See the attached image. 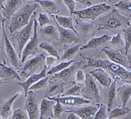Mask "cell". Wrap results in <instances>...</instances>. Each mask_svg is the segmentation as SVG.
I'll return each instance as SVG.
<instances>
[{"mask_svg": "<svg viewBox=\"0 0 131 119\" xmlns=\"http://www.w3.org/2000/svg\"><path fill=\"white\" fill-rule=\"evenodd\" d=\"M97 1H98L99 2H104V3H105L107 1L106 0H97Z\"/></svg>", "mask_w": 131, "mask_h": 119, "instance_id": "f5cc1de1", "label": "cell"}, {"mask_svg": "<svg viewBox=\"0 0 131 119\" xmlns=\"http://www.w3.org/2000/svg\"><path fill=\"white\" fill-rule=\"evenodd\" d=\"M75 61L73 60H70V61H68L66 62H62L60 63V64H58L56 66H54L52 67L47 73V74L48 75H52V74H54L55 73H58L64 69L68 68L72 64H73Z\"/></svg>", "mask_w": 131, "mask_h": 119, "instance_id": "836d02e7", "label": "cell"}, {"mask_svg": "<svg viewBox=\"0 0 131 119\" xmlns=\"http://www.w3.org/2000/svg\"><path fill=\"white\" fill-rule=\"evenodd\" d=\"M110 38L111 37L107 34H104L98 37L92 38L86 44L80 47V50H84L97 48V47L105 43L107 41H109Z\"/></svg>", "mask_w": 131, "mask_h": 119, "instance_id": "cb8c5ba5", "label": "cell"}, {"mask_svg": "<svg viewBox=\"0 0 131 119\" xmlns=\"http://www.w3.org/2000/svg\"><path fill=\"white\" fill-rule=\"evenodd\" d=\"M0 79L8 83L15 80H20V77L15 70L7 66L5 64H0Z\"/></svg>", "mask_w": 131, "mask_h": 119, "instance_id": "ac0fdd59", "label": "cell"}, {"mask_svg": "<svg viewBox=\"0 0 131 119\" xmlns=\"http://www.w3.org/2000/svg\"><path fill=\"white\" fill-rule=\"evenodd\" d=\"M41 8L51 15L57 14L59 12L58 4L52 0H34Z\"/></svg>", "mask_w": 131, "mask_h": 119, "instance_id": "603a6c76", "label": "cell"}, {"mask_svg": "<svg viewBox=\"0 0 131 119\" xmlns=\"http://www.w3.org/2000/svg\"><path fill=\"white\" fill-rule=\"evenodd\" d=\"M130 111V109L125 107H117L113 109L110 111L108 114V118H117L122 117L123 116L127 114Z\"/></svg>", "mask_w": 131, "mask_h": 119, "instance_id": "f546056e", "label": "cell"}, {"mask_svg": "<svg viewBox=\"0 0 131 119\" xmlns=\"http://www.w3.org/2000/svg\"><path fill=\"white\" fill-rule=\"evenodd\" d=\"M6 84V83L5 82H3V81H2V80L0 79V86L2 85V84Z\"/></svg>", "mask_w": 131, "mask_h": 119, "instance_id": "816d5d0a", "label": "cell"}, {"mask_svg": "<svg viewBox=\"0 0 131 119\" xmlns=\"http://www.w3.org/2000/svg\"><path fill=\"white\" fill-rule=\"evenodd\" d=\"M117 8L119 12L124 16L131 18V2L128 0H122L113 5Z\"/></svg>", "mask_w": 131, "mask_h": 119, "instance_id": "4316f807", "label": "cell"}, {"mask_svg": "<svg viewBox=\"0 0 131 119\" xmlns=\"http://www.w3.org/2000/svg\"><path fill=\"white\" fill-rule=\"evenodd\" d=\"M99 109L98 106H85L80 108H73L69 111H66L67 113H73L81 119H93L94 117Z\"/></svg>", "mask_w": 131, "mask_h": 119, "instance_id": "2e32d148", "label": "cell"}, {"mask_svg": "<svg viewBox=\"0 0 131 119\" xmlns=\"http://www.w3.org/2000/svg\"><path fill=\"white\" fill-rule=\"evenodd\" d=\"M117 81V80H115L108 88L107 95V107L108 111H110L112 110L115 100Z\"/></svg>", "mask_w": 131, "mask_h": 119, "instance_id": "83f0119b", "label": "cell"}, {"mask_svg": "<svg viewBox=\"0 0 131 119\" xmlns=\"http://www.w3.org/2000/svg\"><path fill=\"white\" fill-rule=\"evenodd\" d=\"M108 119H109V118H108Z\"/></svg>", "mask_w": 131, "mask_h": 119, "instance_id": "94428289", "label": "cell"}, {"mask_svg": "<svg viewBox=\"0 0 131 119\" xmlns=\"http://www.w3.org/2000/svg\"><path fill=\"white\" fill-rule=\"evenodd\" d=\"M62 1L69 10L70 15H72L75 11L76 3L74 0H62Z\"/></svg>", "mask_w": 131, "mask_h": 119, "instance_id": "7bdbcfd3", "label": "cell"}, {"mask_svg": "<svg viewBox=\"0 0 131 119\" xmlns=\"http://www.w3.org/2000/svg\"><path fill=\"white\" fill-rule=\"evenodd\" d=\"M54 101L46 98L41 101L40 106V119L46 117H53Z\"/></svg>", "mask_w": 131, "mask_h": 119, "instance_id": "7402d4cb", "label": "cell"}, {"mask_svg": "<svg viewBox=\"0 0 131 119\" xmlns=\"http://www.w3.org/2000/svg\"><path fill=\"white\" fill-rule=\"evenodd\" d=\"M129 51H131V49H130V50H129Z\"/></svg>", "mask_w": 131, "mask_h": 119, "instance_id": "680465c9", "label": "cell"}, {"mask_svg": "<svg viewBox=\"0 0 131 119\" xmlns=\"http://www.w3.org/2000/svg\"><path fill=\"white\" fill-rule=\"evenodd\" d=\"M111 8L110 6L102 3L91 6L83 9L75 10L73 14L76 15L81 19L94 21L100 15L108 11Z\"/></svg>", "mask_w": 131, "mask_h": 119, "instance_id": "5b68a950", "label": "cell"}, {"mask_svg": "<svg viewBox=\"0 0 131 119\" xmlns=\"http://www.w3.org/2000/svg\"><path fill=\"white\" fill-rule=\"evenodd\" d=\"M86 63L82 68L88 67L101 68L106 71L113 80L120 78L121 82L131 84V71L123 66L114 63L110 60L96 58L92 55L84 56Z\"/></svg>", "mask_w": 131, "mask_h": 119, "instance_id": "6da1fadb", "label": "cell"}, {"mask_svg": "<svg viewBox=\"0 0 131 119\" xmlns=\"http://www.w3.org/2000/svg\"><path fill=\"white\" fill-rule=\"evenodd\" d=\"M129 25V18L122 15L117 9H114L105 16L99 18L97 29L112 32L123 28L125 29Z\"/></svg>", "mask_w": 131, "mask_h": 119, "instance_id": "7a4b0ae2", "label": "cell"}, {"mask_svg": "<svg viewBox=\"0 0 131 119\" xmlns=\"http://www.w3.org/2000/svg\"><path fill=\"white\" fill-rule=\"evenodd\" d=\"M90 73L102 86L108 88L112 83L111 76L104 69L101 68H96L94 70L90 71Z\"/></svg>", "mask_w": 131, "mask_h": 119, "instance_id": "d6986e66", "label": "cell"}, {"mask_svg": "<svg viewBox=\"0 0 131 119\" xmlns=\"http://www.w3.org/2000/svg\"><path fill=\"white\" fill-rule=\"evenodd\" d=\"M38 6L37 3L26 4L12 15L8 27L11 35L29 23L33 13Z\"/></svg>", "mask_w": 131, "mask_h": 119, "instance_id": "3957f363", "label": "cell"}, {"mask_svg": "<svg viewBox=\"0 0 131 119\" xmlns=\"http://www.w3.org/2000/svg\"><path fill=\"white\" fill-rule=\"evenodd\" d=\"M54 21L61 27L72 30L77 34V31L75 29L73 25V19L71 16H64L58 15H51Z\"/></svg>", "mask_w": 131, "mask_h": 119, "instance_id": "d4e9b609", "label": "cell"}, {"mask_svg": "<svg viewBox=\"0 0 131 119\" xmlns=\"http://www.w3.org/2000/svg\"><path fill=\"white\" fill-rule=\"evenodd\" d=\"M80 45H75L71 47H68L64 49V53L61 57V61H70L74 57L79 50H80Z\"/></svg>", "mask_w": 131, "mask_h": 119, "instance_id": "4dcf8cb0", "label": "cell"}, {"mask_svg": "<svg viewBox=\"0 0 131 119\" xmlns=\"http://www.w3.org/2000/svg\"><path fill=\"white\" fill-rule=\"evenodd\" d=\"M35 16L36 12H34L29 23L24 27L15 31L11 35L12 41L16 44L17 53L19 58L21 56L23 50L31 37Z\"/></svg>", "mask_w": 131, "mask_h": 119, "instance_id": "277c9868", "label": "cell"}, {"mask_svg": "<svg viewBox=\"0 0 131 119\" xmlns=\"http://www.w3.org/2000/svg\"><path fill=\"white\" fill-rule=\"evenodd\" d=\"M85 79V75L83 72L81 70H78L76 71L75 75V81L78 83H81L84 82Z\"/></svg>", "mask_w": 131, "mask_h": 119, "instance_id": "ee69618b", "label": "cell"}, {"mask_svg": "<svg viewBox=\"0 0 131 119\" xmlns=\"http://www.w3.org/2000/svg\"><path fill=\"white\" fill-rule=\"evenodd\" d=\"M127 60L128 63V67L129 69H131V53L127 55Z\"/></svg>", "mask_w": 131, "mask_h": 119, "instance_id": "681fc988", "label": "cell"}, {"mask_svg": "<svg viewBox=\"0 0 131 119\" xmlns=\"http://www.w3.org/2000/svg\"><path fill=\"white\" fill-rule=\"evenodd\" d=\"M57 60V59L56 57L52 56H49L46 57L45 62H46V66L47 67V68H49L51 66H53V65H54L56 62Z\"/></svg>", "mask_w": 131, "mask_h": 119, "instance_id": "f6af8a7d", "label": "cell"}, {"mask_svg": "<svg viewBox=\"0 0 131 119\" xmlns=\"http://www.w3.org/2000/svg\"><path fill=\"white\" fill-rule=\"evenodd\" d=\"M92 24L91 23H82L80 26L81 32L83 34H87L90 32L93 28Z\"/></svg>", "mask_w": 131, "mask_h": 119, "instance_id": "b9f144b4", "label": "cell"}, {"mask_svg": "<svg viewBox=\"0 0 131 119\" xmlns=\"http://www.w3.org/2000/svg\"><path fill=\"white\" fill-rule=\"evenodd\" d=\"M57 97L59 102L61 104L68 106H78L81 105L88 104L90 103V100L78 96H68L59 97V96H58Z\"/></svg>", "mask_w": 131, "mask_h": 119, "instance_id": "44dd1931", "label": "cell"}, {"mask_svg": "<svg viewBox=\"0 0 131 119\" xmlns=\"http://www.w3.org/2000/svg\"><path fill=\"white\" fill-rule=\"evenodd\" d=\"M7 19L4 17H3L2 15V13L0 11V42H1V33H2V30H3V27L4 25L5 22L7 21ZM0 48H1V44H0Z\"/></svg>", "mask_w": 131, "mask_h": 119, "instance_id": "7dc6e473", "label": "cell"}, {"mask_svg": "<svg viewBox=\"0 0 131 119\" xmlns=\"http://www.w3.org/2000/svg\"><path fill=\"white\" fill-rule=\"evenodd\" d=\"M48 99L55 101L56 104L55 106H53V117L57 119H59L61 117V114L66 112L64 108L62 106L61 104L59 102L58 97H47Z\"/></svg>", "mask_w": 131, "mask_h": 119, "instance_id": "1f68e13d", "label": "cell"}, {"mask_svg": "<svg viewBox=\"0 0 131 119\" xmlns=\"http://www.w3.org/2000/svg\"><path fill=\"white\" fill-rule=\"evenodd\" d=\"M106 107L103 104H101L99 108L96 113L93 119H106Z\"/></svg>", "mask_w": 131, "mask_h": 119, "instance_id": "f35d334b", "label": "cell"}, {"mask_svg": "<svg viewBox=\"0 0 131 119\" xmlns=\"http://www.w3.org/2000/svg\"><path fill=\"white\" fill-rule=\"evenodd\" d=\"M82 62V61L80 62H74L68 68L58 73L54 74L51 77V80L59 79L64 82H68L72 77L74 73L78 70Z\"/></svg>", "mask_w": 131, "mask_h": 119, "instance_id": "5bb4252c", "label": "cell"}, {"mask_svg": "<svg viewBox=\"0 0 131 119\" xmlns=\"http://www.w3.org/2000/svg\"><path fill=\"white\" fill-rule=\"evenodd\" d=\"M24 110L28 112L29 119H38L39 116V100L37 95L33 91L30 90L27 93Z\"/></svg>", "mask_w": 131, "mask_h": 119, "instance_id": "9c48e42d", "label": "cell"}, {"mask_svg": "<svg viewBox=\"0 0 131 119\" xmlns=\"http://www.w3.org/2000/svg\"><path fill=\"white\" fill-rule=\"evenodd\" d=\"M64 82L59 79L50 80L48 82L46 89L43 93L45 97H52L59 95L64 91Z\"/></svg>", "mask_w": 131, "mask_h": 119, "instance_id": "4fadbf2b", "label": "cell"}, {"mask_svg": "<svg viewBox=\"0 0 131 119\" xmlns=\"http://www.w3.org/2000/svg\"><path fill=\"white\" fill-rule=\"evenodd\" d=\"M46 56L43 54H39L29 60L25 64L21 72V75L25 77L37 73L44 67Z\"/></svg>", "mask_w": 131, "mask_h": 119, "instance_id": "8992f818", "label": "cell"}, {"mask_svg": "<svg viewBox=\"0 0 131 119\" xmlns=\"http://www.w3.org/2000/svg\"><path fill=\"white\" fill-rule=\"evenodd\" d=\"M82 88V86L75 85L64 93L61 96H78L81 94Z\"/></svg>", "mask_w": 131, "mask_h": 119, "instance_id": "d590c367", "label": "cell"}, {"mask_svg": "<svg viewBox=\"0 0 131 119\" xmlns=\"http://www.w3.org/2000/svg\"><path fill=\"white\" fill-rule=\"evenodd\" d=\"M130 111H131V109H130Z\"/></svg>", "mask_w": 131, "mask_h": 119, "instance_id": "91938a15", "label": "cell"}, {"mask_svg": "<svg viewBox=\"0 0 131 119\" xmlns=\"http://www.w3.org/2000/svg\"><path fill=\"white\" fill-rule=\"evenodd\" d=\"M37 21L38 22V24L40 27L41 28L51 23V21L48 17V15L46 14L41 13H39Z\"/></svg>", "mask_w": 131, "mask_h": 119, "instance_id": "ab89813d", "label": "cell"}, {"mask_svg": "<svg viewBox=\"0 0 131 119\" xmlns=\"http://www.w3.org/2000/svg\"><path fill=\"white\" fill-rule=\"evenodd\" d=\"M38 26V23L37 20L35 18L33 23V35L31 39L28 41L25 46L22 53L21 62L25 63L27 58L30 55H34L37 52L38 50V38L37 33Z\"/></svg>", "mask_w": 131, "mask_h": 119, "instance_id": "ba28073f", "label": "cell"}, {"mask_svg": "<svg viewBox=\"0 0 131 119\" xmlns=\"http://www.w3.org/2000/svg\"><path fill=\"white\" fill-rule=\"evenodd\" d=\"M12 119H29L26 114L22 109L15 110L12 114Z\"/></svg>", "mask_w": 131, "mask_h": 119, "instance_id": "60d3db41", "label": "cell"}, {"mask_svg": "<svg viewBox=\"0 0 131 119\" xmlns=\"http://www.w3.org/2000/svg\"><path fill=\"white\" fill-rule=\"evenodd\" d=\"M118 93L120 101L122 103V107H125L131 96V84L130 85H123L116 89Z\"/></svg>", "mask_w": 131, "mask_h": 119, "instance_id": "484cf974", "label": "cell"}, {"mask_svg": "<svg viewBox=\"0 0 131 119\" xmlns=\"http://www.w3.org/2000/svg\"><path fill=\"white\" fill-rule=\"evenodd\" d=\"M67 119H81L77 115L73 113H69V115L67 116Z\"/></svg>", "mask_w": 131, "mask_h": 119, "instance_id": "c3c4849f", "label": "cell"}, {"mask_svg": "<svg viewBox=\"0 0 131 119\" xmlns=\"http://www.w3.org/2000/svg\"><path fill=\"white\" fill-rule=\"evenodd\" d=\"M85 85L81 89V94L82 97L88 100H94L99 103L100 96L98 87L93 77L90 74L85 75Z\"/></svg>", "mask_w": 131, "mask_h": 119, "instance_id": "52a82bcc", "label": "cell"}, {"mask_svg": "<svg viewBox=\"0 0 131 119\" xmlns=\"http://www.w3.org/2000/svg\"><path fill=\"white\" fill-rule=\"evenodd\" d=\"M2 34H3L4 44H5V53L8 58L9 61L11 64V65L14 68H15L16 69H18L20 67V65L18 60L17 55L13 45L10 42L7 36V35L5 31L4 25L3 27Z\"/></svg>", "mask_w": 131, "mask_h": 119, "instance_id": "8fae6325", "label": "cell"}, {"mask_svg": "<svg viewBox=\"0 0 131 119\" xmlns=\"http://www.w3.org/2000/svg\"><path fill=\"white\" fill-rule=\"evenodd\" d=\"M38 47L40 49L45 50L50 56H54L58 60L60 59L58 52L51 44L46 42H42L39 45Z\"/></svg>", "mask_w": 131, "mask_h": 119, "instance_id": "d6a6232c", "label": "cell"}, {"mask_svg": "<svg viewBox=\"0 0 131 119\" xmlns=\"http://www.w3.org/2000/svg\"><path fill=\"white\" fill-rule=\"evenodd\" d=\"M110 44L115 46H123L124 45V42L122 39L121 34L119 32L116 33L113 35L112 38H110Z\"/></svg>", "mask_w": 131, "mask_h": 119, "instance_id": "74e56055", "label": "cell"}, {"mask_svg": "<svg viewBox=\"0 0 131 119\" xmlns=\"http://www.w3.org/2000/svg\"><path fill=\"white\" fill-rule=\"evenodd\" d=\"M54 21L58 31L59 40L61 44H71L78 41V38L76 36V34L75 32L70 29L61 27L55 21Z\"/></svg>", "mask_w": 131, "mask_h": 119, "instance_id": "9a60e30c", "label": "cell"}, {"mask_svg": "<svg viewBox=\"0 0 131 119\" xmlns=\"http://www.w3.org/2000/svg\"><path fill=\"white\" fill-rule=\"evenodd\" d=\"M40 32L42 35L55 39H59V33L57 28L53 25H48L42 27Z\"/></svg>", "mask_w": 131, "mask_h": 119, "instance_id": "f1b7e54d", "label": "cell"}, {"mask_svg": "<svg viewBox=\"0 0 131 119\" xmlns=\"http://www.w3.org/2000/svg\"><path fill=\"white\" fill-rule=\"evenodd\" d=\"M24 93L19 91L9 98L0 102V118L7 119L12 114V105L15 100Z\"/></svg>", "mask_w": 131, "mask_h": 119, "instance_id": "7c38bea8", "label": "cell"}, {"mask_svg": "<svg viewBox=\"0 0 131 119\" xmlns=\"http://www.w3.org/2000/svg\"><path fill=\"white\" fill-rule=\"evenodd\" d=\"M107 1V0H106ZM107 1H108V2H111L112 0H107Z\"/></svg>", "mask_w": 131, "mask_h": 119, "instance_id": "9f6ffc18", "label": "cell"}, {"mask_svg": "<svg viewBox=\"0 0 131 119\" xmlns=\"http://www.w3.org/2000/svg\"><path fill=\"white\" fill-rule=\"evenodd\" d=\"M29 1H34V0H28Z\"/></svg>", "mask_w": 131, "mask_h": 119, "instance_id": "11a10c76", "label": "cell"}, {"mask_svg": "<svg viewBox=\"0 0 131 119\" xmlns=\"http://www.w3.org/2000/svg\"><path fill=\"white\" fill-rule=\"evenodd\" d=\"M128 1H130V2H131V0H128Z\"/></svg>", "mask_w": 131, "mask_h": 119, "instance_id": "6f0895ef", "label": "cell"}, {"mask_svg": "<svg viewBox=\"0 0 131 119\" xmlns=\"http://www.w3.org/2000/svg\"><path fill=\"white\" fill-rule=\"evenodd\" d=\"M48 78L45 77L43 78L38 82H37L34 84L32 85L29 88V90H38L42 89L45 87H47L48 84Z\"/></svg>", "mask_w": 131, "mask_h": 119, "instance_id": "8d00e7d4", "label": "cell"}, {"mask_svg": "<svg viewBox=\"0 0 131 119\" xmlns=\"http://www.w3.org/2000/svg\"><path fill=\"white\" fill-rule=\"evenodd\" d=\"M101 51L107 55L110 61L121 65L129 70L127 58L125 57V54L122 51L105 46L101 50Z\"/></svg>", "mask_w": 131, "mask_h": 119, "instance_id": "30bf717a", "label": "cell"}, {"mask_svg": "<svg viewBox=\"0 0 131 119\" xmlns=\"http://www.w3.org/2000/svg\"><path fill=\"white\" fill-rule=\"evenodd\" d=\"M7 0H0V8L3 9V10L5 9V6L4 4L6 3Z\"/></svg>", "mask_w": 131, "mask_h": 119, "instance_id": "f907efd6", "label": "cell"}, {"mask_svg": "<svg viewBox=\"0 0 131 119\" xmlns=\"http://www.w3.org/2000/svg\"><path fill=\"white\" fill-rule=\"evenodd\" d=\"M125 55H127L131 46V25L123 30Z\"/></svg>", "mask_w": 131, "mask_h": 119, "instance_id": "e575fe53", "label": "cell"}, {"mask_svg": "<svg viewBox=\"0 0 131 119\" xmlns=\"http://www.w3.org/2000/svg\"><path fill=\"white\" fill-rule=\"evenodd\" d=\"M47 67L46 65L44 66L43 69L42 70L39 72L38 73H36L34 74H33L29 76L28 78L24 82L22 83H18L17 84L19 85L20 87H21L24 91L25 93V97H26L27 95V93L29 91L30 87L35 83H36L37 82L39 81L40 80L46 77V72Z\"/></svg>", "mask_w": 131, "mask_h": 119, "instance_id": "e0dca14e", "label": "cell"}, {"mask_svg": "<svg viewBox=\"0 0 131 119\" xmlns=\"http://www.w3.org/2000/svg\"><path fill=\"white\" fill-rule=\"evenodd\" d=\"M75 3H77L86 7H90L92 6V2L91 0H74Z\"/></svg>", "mask_w": 131, "mask_h": 119, "instance_id": "bcb514c9", "label": "cell"}, {"mask_svg": "<svg viewBox=\"0 0 131 119\" xmlns=\"http://www.w3.org/2000/svg\"><path fill=\"white\" fill-rule=\"evenodd\" d=\"M24 0H7L4 10L3 14L5 18H10L20 8Z\"/></svg>", "mask_w": 131, "mask_h": 119, "instance_id": "ffe728a7", "label": "cell"}, {"mask_svg": "<svg viewBox=\"0 0 131 119\" xmlns=\"http://www.w3.org/2000/svg\"><path fill=\"white\" fill-rule=\"evenodd\" d=\"M0 119H1V118H0Z\"/></svg>", "mask_w": 131, "mask_h": 119, "instance_id": "6125c7cd", "label": "cell"}, {"mask_svg": "<svg viewBox=\"0 0 131 119\" xmlns=\"http://www.w3.org/2000/svg\"><path fill=\"white\" fill-rule=\"evenodd\" d=\"M48 119H54V118H53V117H48Z\"/></svg>", "mask_w": 131, "mask_h": 119, "instance_id": "db71d44e", "label": "cell"}]
</instances>
